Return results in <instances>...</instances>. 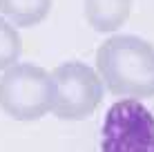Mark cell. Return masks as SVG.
I'll use <instances>...</instances> for the list:
<instances>
[{"label": "cell", "mask_w": 154, "mask_h": 152, "mask_svg": "<svg viewBox=\"0 0 154 152\" xmlns=\"http://www.w3.org/2000/svg\"><path fill=\"white\" fill-rule=\"evenodd\" d=\"M96 74L114 96H154V45L134 34H116L96 49Z\"/></svg>", "instance_id": "1"}, {"label": "cell", "mask_w": 154, "mask_h": 152, "mask_svg": "<svg viewBox=\"0 0 154 152\" xmlns=\"http://www.w3.org/2000/svg\"><path fill=\"white\" fill-rule=\"evenodd\" d=\"M51 114L63 121H83L103 101V81L81 60H67L51 72Z\"/></svg>", "instance_id": "2"}, {"label": "cell", "mask_w": 154, "mask_h": 152, "mask_svg": "<svg viewBox=\"0 0 154 152\" xmlns=\"http://www.w3.org/2000/svg\"><path fill=\"white\" fill-rule=\"evenodd\" d=\"M0 110L16 121H38L51 112V76L31 63H16L0 76Z\"/></svg>", "instance_id": "3"}, {"label": "cell", "mask_w": 154, "mask_h": 152, "mask_svg": "<svg viewBox=\"0 0 154 152\" xmlns=\"http://www.w3.org/2000/svg\"><path fill=\"white\" fill-rule=\"evenodd\" d=\"M100 152H154V114L141 101H116L105 114Z\"/></svg>", "instance_id": "4"}, {"label": "cell", "mask_w": 154, "mask_h": 152, "mask_svg": "<svg viewBox=\"0 0 154 152\" xmlns=\"http://www.w3.org/2000/svg\"><path fill=\"white\" fill-rule=\"evenodd\" d=\"M85 20L100 34H114L130 18L132 0H85Z\"/></svg>", "instance_id": "5"}, {"label": "cell", "mask_w": 154, "mask_h": 152, "mask_svg": "<svg viewBox=\"0 0 154 152\" xmlns=\"http://www.w3.org/2000/svg\"><path fill=\"white\" fill-rule=\"evenodd\" d=\"M51 11V0H0V14L14 27H34Z\"/></svg>", "instance_id": "6"}, {"label": "cell", "mask_w": 154, "mask_h": 152, "mask_svg": "<svg viewBox=\"0 0 154 152\" xmlns=\"http://www.w3.org/2000/svg\"><path fill=\"white\" fill-rule=\"evenodd\" d=\"M20 51H23V40L18 29L0 16V72L16 65Z\"/></svg>", "instance_id": "7"}]
</instances>
